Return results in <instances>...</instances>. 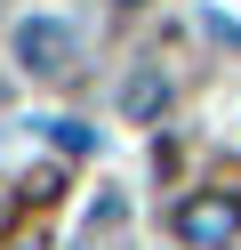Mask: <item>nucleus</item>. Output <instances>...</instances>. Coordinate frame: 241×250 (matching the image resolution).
<instances>
[{
  "mask_svg": "<svg viewBox=\"0 0 241 250\" xmlns=\"http://www.w3.org/2000/svg\"><path fill=\"white\" fill-rule=\"evenodd\" d=\"M121 8H137V0H121Z\"/></svg>",
  "mask_w": 241,
  "mask_h": 250,
  "instance_id": "nucleus-6",
  "label": "nucleus"
},
{
  "mask_svg": "<svg viewBox=\"0 0 241 250\" xmlns=\"http://www.w3.org/2000/svg\"><path fill=\"white\" fill-rule=\"evenodd\" d=\"M40 129H48V137H56V146H64V153H89V146H96V137H89V129H80V121H40Z\"/></svg>",
  "mask_w": 241,
  "mask_h": 250,
  "instance_id": "nucleus-4",
  "label": "nucleus"
},
{
  "mask_svg": "<svg viewBox=\"0 0 241 250\" xmlns=\"http://www.w3.org/2000/svg\"><path fill=\"white\" fill-rule=\"evenodd\" d=\"M16 57H24L32 73H73L80 65V33L64 17H24L16 24Z\"/></svg>",
  "mask_w": 241,
  "mask_h": 250,
  "instance_id": "nucleus-1",
  "label": "nucleus"
},
{
  "mask_svg": "<svg viewBox=\"0 0 241 250\" xmlns=\"http://www.w3.org/2000/svg\"><path fill=\"white\" fill-rule=\"evenodd\" d=\"M0 226H8V202H0Z\"/></svg>",
  "mask_w": 241,
  "mask_h": 250,
  "instance_id": "nucleus-5",
  "label": "nucleus"
},
{
  "mask_svg": "<svg viewBox=\"0 0 241 250\" xmlns=\"http://www.w3.org/2000/svg\"><path fill=\"white\" fill-rule=\"evenodd\" d=\"M177 234L201 242V250H225V242L241 234V202H233V194H193V202H177Z\"/></svg>",
  "mask_w": 241,
  "mask_h": 250,
  "instance_id": "nucleus-2",
  "label": "nucleus"
},
{
  "mask_svg": "<svg viewBox=\"0 0 241 250\" xmlns=\"http://www.w3.org/2000/svg\"><path fill=\"white\" fill-rule=\"evenodd\" d=\"M121 105H129V121H161V113H169V73H161V65H137L121 81Z\"/></svg>",
  "mask_w": 241,
  "mask_h": 250,
  "instance_id": "nucleus-3",
  "label": "nucleus"
}]
</instances>
